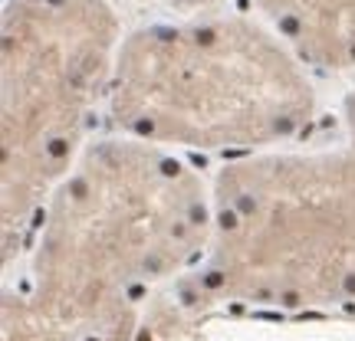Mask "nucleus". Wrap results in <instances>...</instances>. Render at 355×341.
I'll return each mask as SVG.
<instances>
[{
	"mask_svg": "<svg viewBox=\"0 0 355 341\" xmlns=\"http://www.w3.org/2000/svg\"><path fill=\"white\" fill-rule=\"evenodd\" d=\"M303 56L322 66L355 63V0H260Z\"/></svg>",
	"mask_w": 355,
	"mask_h": 341,
	"instance_id": "f03ea898",
	"label": "nucleus"
},
{
	"mask_svg": "<svg viewBox=\"0 0 355 341\" xmlns=\"http://www.w3.org/2000/svg\"><path fill=\"white\" fill-rule=\"evenodd\" d=\"M128 125L155 135L165 115L181 125L289 132L309 109V86L266 33L244 23H207L135 36L119 66V109Z\"/></svg>",
	"mask_w": 355,
	"mask_h": 341,
	"instance_id": "f257e3e1",
	"label": "nucleus"
}]
</instances>
